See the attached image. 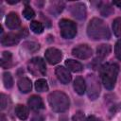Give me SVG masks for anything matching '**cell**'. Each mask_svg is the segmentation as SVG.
<instances>
[{
	"label": "cell",
	"mask_w": 121,
	"mask_h": 121,
	"mask_svg": "<svg viewBox=\"0 0 121 121\" xmlns=\"http://www.w3.org/2000/svg\"><path fill=\"white\" fill-rule=\"evenodd\" d=\"M87 34L88 36L95 40H107L110 39L111 37V33L110 30L108 28V26L106 25V23L99 19V18H93L87 26Z\"/></svg>",
	"instance_id": "obj_1"
},
{
	"label": "cell",
	"mask_w": 121,
	"mask_h": 121,
	"mask_svg": "<svg viewBox=\"0 0 121 121\" xmlns=\"http://www.w3.org/2000/svg\"><path fill=\"white\" fill-rule=\"evenodd\" d=\"M119 71V66L114 62H107L103 64L100 68V77L102 79V83L104 87L108 90L113 89L117 75Z\"/></svg>",
	"instance_id": "obj_2"
},
{
	"label": "cell",
	"mask_w": 121,
	"mask_h": 121,
	"mask_svg": "<svg viewBox=\"0 0 121 121\" xmlns=\"http://www.w3.org/2000/svg\"><path fill=\"white\" fill-rule=\"evenodd\" d=\"M48 103L51 109L58 112H62L68 110L70 100L66 94L61 91H54L48 95Z\"/></svg>",
	"instance_id": "obj_3"
},
{
	"label": "cell",
	"mask_w": 121,
	"mask_h": 121,
	"mask_svg": "<svg viewBox=\"0 0 121 121\" xmlns=\"http://www.w3.org/2000/svg\"><path fill=\"white\" fill-rule=\"evenodd\" d=\"M86 89L88 96L91 100H95L100 94V85L97 78L94 74H90L86 78Z\"/></svg>",
	"instance_id": "obj_4"
},
{
	"label": "cell",
	"mask_w": 121,
	"mask_h": 121,
	"mask_svg": "<svg viewBox=\"0 0 121 121\" xmlns=\"http://www.w3.org/2000/svg\"><path fill=\"white\" fill-rule=\"evenodd\" d=\"M60 35L64 39H73L77 34V25L71 20L61 19L59 23Z\"/></svg>",
	"instance_id": "obj_5"
},
{
	"label": "cell",
	"mask_w": 121,
	"mask_h": 121,
	"mask_svg": "<svg viewBox=\"0 0 121 121\" xmlns=\"http://www.w3.org/2000/svg\"><path fill=\"white\" fill-rule=\"evenodd\" d=\"M28 71L35 77L44 76L46 73V66L44 60L40 57L32 58L27 63Z\"/></svg>",
	"instance_id": "obj_6"
},
{
	"label": "cell",
	"mask_w": 121,
	"mask_h": 121,
	"mask_svg": "<svg viewBox=\"0 0 121 121\" xmlns=\"http://www.w3.org/2000/svg\"><path fill=\"white\" fill-rule=\"evenodd\" d=\"M26 35H27V30L26 27H24L16 33L11 32V33H8V34L4 35L1 39V43L4 46H11V45L18 43L19 41L21 40V38H23Z\"/></svg>",
	"instance_id": "obj_7"
},
{
	"label": "cell",
	"mask_w": 121,
	"mask_h": 121,
	"mask_svg": "<svg viewBox=\"0 0 121 121\" xmlns=\"http://www.w3.org/2000/svg\"><path fill=\"white\" fill-rule=\"evenodd\" d=\"M72 54L76 58H78V59H81V60H86V59H89V58L92 57L93 50L87 44H79V45L73 48Z\"/></svg>",
	"instance_id": "obj_8"
},
{
	"label": "cell",
	"mask_w": 121,
	"mask_h": 121,
	"mask_svg": "<svg viewBox=\"0 0 121 121\" xmlns=\"http://www.w3.org/2000/svg\"><path fill=\"white\" fill-rule=\"evenodd\" d=\"M44 57H45V60H47L48 63L56 64V63L60 61V60L62 58V54H61L60 50H59L55 47H49L45 50Z\"/></svg>",
	"instance_id": "obj_9"
},
{
	"label": "cell",
	"mask_w": 121,
	"mask_h": 121,
	"mask_svg": "<svg viewBox=\"0 0 121 121\" xmlns=\"http://www.w3.org/2000/svg\"><path fill=\"white\" fill-rule=\"evenodd\" d=\"M71 14L78 20H84L87 14L86 7L82 3H76L70 7Z\"/></svg>",
	"instance_id": "obj_10"
},
{
	"label": "cell",
	"mask_w": 121,
	"mask_h": 121,
	"mask_svg": "<svg viewBox=\"0 0 121 121\" xmlns=\"http://www.w3.org/2000/svg\"><path fill=\"white\" fill-rule=\"evenodd\" d=\"M56 76L58 78V79L62 83V84H68L71 81V74L69 73L68 69L63 67V66H59L56 68Z\"/></svg>",
	"instance_id": "obj_11"
},
{
	"label": "cell",
	"mask_w": 121,
	"mask_h": 121,
	"mask_svg": "<svg viewBox=\"0 0 121 121\" xmlns=\"http://www.w3.org/2000/svg\"><path fill=\"white\" fill-rule=\"evenodd\" d=\"M20 19L15 12H9L6 18V25L9 29H15L20 26Z\"/></svg>",
	"instance_id": "obj_12"
},
{
	"label": "cell",
	"mask_w": 121,
	"mask_h": 121,
	"mask_svg": "<svg viewBox=\"0 0 121 121\" xmlns=\"http://www.w3.org/2000/svg\"><path fill=\"white\" fill-rule=\"evenodd\" d=\"M27 104H28V107L31 110H33V111H40V110L44 108L43 99L39 95H32V96H30L28 98Z\"/></svg>",
	"instance_id": "obj_13"
},
{
	"label": "cell",
	"mask_w": 121,
	"mask_h": 121,
	"mask_svg": "<svg viewBox=\"0 0 121 121\" xmlns=\"http://www.w3.org/2000/svg\"><path fill=\"white\" fill-rule=\"evenodd\" d=\"M18 88L24 94H26V93L30 92L31 88H32L31 80L28 78H26V77H23V78H19V80H18Z\"/></svg>",
	"instance_id": "obj_14"
},
{
	"label": "cell",
	"mask_w": 121,
	"mask_h": 121,
	"mask_svg": "<svg viewBox=\"0 0 121 121\" xmlns=\"http://www.w3.org/2000/svg\"><path fill=\"white\" fill-rule=\"evenodd\" d=\"M74 90L78 95H83L86 91V81L81 77H77L74 80Z\"/></svg>",
	"instance_id": "obj_15"
},
{
	"label": "cell",
	"mask_w": 121,
	"mask_h": 121,
	"mask_svg": "<svg viewBox=\"0 0 121 121\" xmlns=\"http://www.w3.org/2000/svg\"><path fill=\"white\" fill-rule=\"evenodd\" d=\"M65 65L68 68V70H71L72 72H75V73L80 72L83 69V66H82V64L79 61L75 60H72V59L66 60H65Z\"/></svg>",
	"instance_id": "obj_16"
},
{
	"label": "cell",
	"mask_w": 121,
	"mask_h": 121,
	"mask_svg": "<svg viewBox=\"0 0 121 121\" xmlns=\"http://www.w3.org/2000/svg\"><path fill=\"white\" fill-rule=\"evenodd\" d=\"M15 114L21 120H26L28 117V109L22 104H18L15 107Z\"/></svg>",
	"instance_id": "obj_17"
},
{
	"label": "cell",
	"mask_w": 121,
	"mask_h": 121,
	"mask_svg": "<svg viewBox=\"0 0 121 121\" xmlns=\"http://www.w3.org/2000/svg\"><path fill=\"white\" fill-rule=\"evenodd\" d=\"M111 51H112V47L110 44L102 43V44L98 45L96 48V54L99 59H104L111 53Z\"/></svg>",
	"instance_id": "obj_18"
},
{
	"label": "cell",
	"mask_w": 121,
	"mask_h": 121,
	"mask_svg": "<svg viewBox=\"0 0 121 121\" xmlns=\"http://www.w3.org/2000/svg\"><path fill=\"white\" fill-rule=\"evenodd\" d=\"M12 64V56L10 52L5 51L2 53V58H1V66L5 69L9 68Z\"/></svg>",
	"instance_id": "obj_19"
},
{
	"label": "cell",
	"mask_w": 121,
	"mask_h": 121,
	"mask_svg": "<svg viewBox=\"0 0 121 121\" xmlns=\"http://www.w3.org/2000/svg\"><path fill=\"white\" fill-rule=\"evenodd\" d=\"M63 8H64V4L62 2H53V3H51L49 11H50V13L57 16L59 13H60L62 11Z\"/></svg>",
	"instance_id": "obj_20"
},
{
	"label": "cell",
	"mask_w": 121,
	"mask_h": 121,
	"mask_svg": "<svg viewBox=\"0 0 121 121\" xmlns=\"http://www.w3.org/2000/svg\"><path fill=\"white\" fill-rule=\"evenodd\" d=\"M99 10L103 16H109L110 14H112L113 12V9L112 8V6L109 3H102L99 8Z\"/></svg>",
	"instance_id": "obj_21"
},
{
	"label": "cell",
	"mask_w": 121,
	"mask_h": 121,
	"mask_svg": "<svg viewBox=\"0 0 121 121\" xmlns=\"http://www.w3.org/2000/svg\"><path fill=\"white\" fill-rule=\"evenodd\" d=\"M3 82H4V86L7 89H9L13 86V78L9 72H6L3 74Z\"/></svg>",
	"instance_id": "obj_22"
},
{
	"label": "cell",
	"mask_w": 121,
	"mask_h": 121,
	"mask_svg": "<svg viewBox=\"0 0 121 121\" xmlns=\"http://www.w3.org/2000/svg\"><path fill=\"white\" fill-rule=\"evenodd\" d=\"M35 88L38 92H45L48 90L47 81L43 78H40L35 82Z\"/></svg>",
	"instance_id": "obj_23"
},
{
	"label": "cell",
	"mask_w": 121,
	"mask_h": 121,
	"mask_svg": "<svg viewBox=\"0 0 121 121\" xmlns=\"http://www.w3.org/2000/svg\"><path fill=\"white\" fill-rule=\"evenodd\" d=\"M30 29L36 33V34H40L43 31V26L41 22H38V21H32L30 23Z\"/></svg>",
	"instance_id": "obj_24"
},
{
	"label": "cell",
	"mask_w": 121,
	"mask_h": 121,
	"mask_svg": "<svg viewBox=\"0 0 121 121\" xmlns=\"http://www.w3.org/2000/svg\"><path fill=\"white\" fill-rule=\"evenodd\" d=\"M113 33L117 37H121V18H115L112 22Z\"/></svg>",
	"instance_id": "obj_25"
},
{
	"label": "cell",
	"mask_w": 121,
	"mask_h": 121,
	"mask_svg": "<svg viewBox=\"0 0 121 121\" xmlns=\"http://www.w3.org/2000/svg\"><path fill=\"white\" fill-rule=\"evenodd\" d=\"M24 47L26 49H27L29 52H35L39 49L40 45H39V43H37L33 41H27V42L24 43Z\"/></svg>",
	"instance_id": "obj_26"
},
{
	"label": "cell",
	"mask_w": 121,
	"mask_h": 121,
	"mask_svg": "<svg viewBox=\"0 0 121 121\" xmlns=\"http://www.w3.org/2000/svg\"><path fill=\"white\" fill-rule=\"evenodd\" d=\"M23 15H24V17H25L26 19L30 20V19L34 18V16H35V12H34V10H33L30 7L27 6V7H26L25 9L23 10Z\"/></svg>",
	"instance_id": "obj_27"
},
{
	"label": "cell",
	"mask_w": 121,
	"mask_h": 121,
	"mask_svg": "<svg viewBox=\"0 0 121 121\" xmlns=\"http://www.w3.org/2000/svg\"><path fill=\"white\" fill-rule=\"evenodd\" d=\"M72 121H88V118L84 115L82 112H78L73 115Z\"/></svg>",
	"instance_id": "obj_28"
},
{
	"label": "cell",
	"mask_w": 121,
	"mask_h": 121,
	"mask_svg": "<svg viewBox=\"0 0 121 121\" xmlns=\"http://www.w3.org/2000/svg\"><path fill=\"white\" fill-rule=\"evenodd\" d=\"M114 53H115V56L116 58L121 60V39L117 41V43H115V46H114Z\"/></svg>",
	"instance_id": "obj_29"
},
{
	"label": "cell",
	"mask_w": 121,
	"mask_h": 121,
	"mask_svg": "<svg viewBox=\"0 0 121 121\" xmlns=\"http://www.w3.org/2000/svg\"><path fill=\"white\" fill-rule=\"evenodd\" d=\"M0 106L2 110H4L8 106V96L4 94L0 95Z\"/></svg>",
	"instance_id": "obj_30"
},
{
	"label": "cell",
	"mask_w": 121,
	"mask_h": 121,
	"mask_svg": "<svg viewBox=\"0 0 121 121\" xmlns=\"http://www.w3.org/2000/svg\"><path fill=\"white\" fill-rule=\"evenodd\" d=\"M31 121H44V120H43V117L41 114H38L37 113V114H35V115L32 116Z\"/></svg>",
	"instance_id": "obj_31"
},
{
	"label": "cell",
	"mask_w": 121,
	"mask_h": 121,
	"mask_svg": "<svg viewBox=\"0 0 121 121\" xmlns=\"http://www.w3.org/2000/svg\"><path fill=\"white\" fill-rule=\"evenodd\" d=\"M119 110H121V103H119V104H117V105H114V106H112V109L110 110V112H116L117 111H119Z\"/></svg>",
	"instance_id": "obj_32"
},
{
	"label": "cell",
	"mask_w": 121,
	"mask_h": 121,
	"mask_svg": "<svg viewBox=\"0 0 121 121\" xmlns=\"http://www.w3.org/2000/svg\"><path fill=\"white\" fill-rule=\"evenodd\" d=\"M87 118H88V121H102V119H100L95 115H89Z\"/></svg>",
	"instance_id": "obj_33"
},
{
	"label": "cell",
	"mask_w": 121,
	"mask_h": 121,
	"mask_svg": "<svg viewBox=\"0 0 121 121\" xmlns=\"http://www.w3.org/2000/svg\"><path fill=\"white\" fill-rule=\"evenodd\" d=\"M112 4H113V5H115V6H117L118 8H121V0L113 1V2H112Z\"/></svg>",
	"instance_id": "obj_34"
},
{
	"label": "cell",
	"mask_w": 121,
	"mask_h": 121,
	"mask_svg": "<svg viewBox=\"0 0 121 121\" xmlns=\"http://www.w3.org/2000/svg\"><path fill=\"white\" fill-rule=\"evenodd\" d=\"M0 121H6V118H5V115L3 113H1L0 115Z\"/></svg>",
	"instance_id": "obj_35"
},
{
	"label": "cell",
	"mask_w": 121,
	"mask_h": 121,
	"mask_svg": "<svg viewBox=\"0 0 121 121\" xmlns=\"http://www.w3.org/2000/svg\"><path fill=\"white\" fill-rule=\"evenodd\" d=\"M7 2H8L9 4H16V3H18L19 1H18V0H16V1H10V0H8Z\"/></svg>",
	"instance_id": "obj_36"
}]
</instances>
